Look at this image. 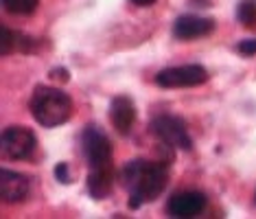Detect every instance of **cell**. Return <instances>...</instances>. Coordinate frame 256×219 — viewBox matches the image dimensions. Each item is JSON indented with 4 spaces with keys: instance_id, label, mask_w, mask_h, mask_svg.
<instances>
[{
    "instance_id": "obj_1",
    "label": "cell",
    "mask_w": 256,
    "mask_h": 219,
    "mask_svg": "<svg viewBox=\"0 0 256 219\" xmlns=\"http://www.w3.org/2000/svg\"><path fill=\"white\" fill-rule=\"evenodd\" d=\"M123 186L130 193V208H140L147 202H154L158 195L164 191L166 180H168V171L166 164L156 162V160H130L123 171Z\"/></svg>"
},
{
    "instance_id": "obj_2",
    "label": "cell",
    "mask_w": 256,
    "mask_h": 219,
    "mask_svg": "<svg viewBox=\"0 0 256 219\" xmlns=\"http://www.w3.org/2000/svg\"><path fill=\"white\" fill-rule=\"evenodd\" d=\"M31 114L42 128H57L72 116V99L60 88L53 86H38L31 96Z\"/></svg>"
},
{
    "instance_id": "obj_3",
    "label": "cell",
    "mask_w": 256,
    "mask_h": 219,
    "mask_svg": "<svg viewBox=\"0 0 256 219\" xmlns=\"http://www.w3.org/2000/svg\"><path fill=\"white\" fill-rule=\"evenodd\" d=\"M81 152L90 169L112 166V142L108 134L96 125H88L81 134Z\"/></svg>"
},
{
    "instance_id": "obj_4",
    "label": "cell",
    "mask_w": 256,
    "mask_h": 219,
    "mask_svg": "<svg viewBox=\"0 0 256 219\" xmlns=\"http://www.w3.org/2000/svg\"><path fill=\"white\" fill-rule=\"evenodd\" d=\"M151 132L171 149H190L193 140L188 136L186 123L180 116H171V114H160L151 120Z\"/></svg>"
},
{
    "instance_id": "obj_5",
    "label": "cell",
    "mask_w": 256,
    "mask_h": 219,
    "mask_svg": "<svg viewBox=\"0 0 256 219\" xmlns=\"http://www.w3.org/2000/svg\"><path fill=\"white\" fill-rule=\"evenodd\" d=\"M208 82V70L200 64H186L164 68L156 74V84L160 88H195Z\"/></svg>"
},
{
    "instance_id": "obj_6",
    "label": "cell",
    "mask_w": 256,
    "mask_h": 219,
    "mask_svg": "<svg viewBox=\"0 0 256 219\" xmlns=\"http://www.w3.org/2000/svg\"><path fill=\"white\" fill-rule=\"evenodd\" d=\"M2 154L9 160H26L36 154L38 138L28 128L22 125H11L2 132Z\"/></svg>"
},
{
    "instance_id": "obj_7",
    "label": "cell",
    "mask_w": 256,
    "mask_h": 219,
    "mask_svg": "<svg viewBox=\"0 0 256 219\" xmlns=\"http://www.w3.org/2000/svg\"><path fill=\"white\" fill-rule=\"evenodd\" d=\"M206 202V195L200 191H182L171 195V200L166 202V212L176 219H193L204 212Z\"/></svg>"
},
{
    "instance_id": "obj_8",
    "label": "cell",
    "mask_w": 256,
    "mask_h": 219,
    "mask_svg": "<svg viewBox=\"0 0 256 219\" xmlns=\"http://www.w3.org/2000/svg\"><path fill=\"white\" fill-rule=\"evenodd\" d=\"M214 31V20L212 18H202V16H180L173 24V36L178 40H197L204 36H210Z\"/></svg>"
},
{
    "instance_id": "obj_9",
    "label": "cell",
    "mask_w": 256,
    "mask_h": 219,
    "mask_svg": "<svg viewBox=\"0 0 256 219\" xmlns=\"http://www.w3.org/2000/svg\"><path fill=\"white\" fill-rule=\"evenodd\" d=\"M134 120H136L134 101L125 94L114 96L112 103H110V123H112V128L118 132L120 136H127L134 128Z\"/></svg>"
},
{
    "instance_id": "obj_10",
    "label": "cell",
    "mask_w": 256,
    "mask_h": 219,
    "mask_svg": "<svg viewBox=\"0 0 256 219\" xmlns=\"http://www.w3.org/2000/svg\"><path fill=\"white\" fill-rule=\"evenodd\" d=\"M0 195H2V202H7V204L22 202L28 195V178L18 174V171L2 169V174H0Z\"/></svg>"
},
{
    "instance_id": "obj_11",
    "label": "cell",
    "mask_w": 256,
    "mask_h": 219,
    "mask_svg": "<svg viewBox=\"0 0 256 219\" xmlns=\"http://www.w3.org/2000/svg\"><path fill=\"white\" fill-rule=\"evenodd\" d=\"M116 171L112 166H101V169H90L88 174V193L94 200H106L114 188Z\"/></svg>"
},
{
    "instance_id": "obj_12",
    "label": "cell",
    "mask_w": 256,
    "mask_h": 219,
    "mask_svg": "<svg viewBox=\"0 0 256 219\" xmlns=\"http://www.w3.org/2000/svg\"><path fill=\"white\" fill-rule=\"evenodd\" d=\"M2 55H11V53H31L33 50V40L22 36L18 31H11V28L2 26Z\"/></svg>"
},
{
    "instance_id": "obj_13",
    "label": "cell",
    "mask_w": 256,
    "mask_h": 219,
    "mask_svg": "<svg viewBox=\"0 0 256 219\" xmlns=\"http://www.w3.org/2000/svg\"><path fill=\"white\" fill-rule=\"evenodd\" d=\"M236 20L248 28H256V0H241L236 4Z\"/></svg>"
},
{
    "instance_id": "obj_14",
    "label": "cell",
    "mask_w": 256,
    "mask_h": 219,
    "mask_svg": "<svg viewBox=\"0 0 256 219\" xmlns=\"http://www.w3.org/2000/svg\"><path fill=\"white\" fill-rule=\"evenodd\" d=\"M4 9L16 16H31L38 11L40 0H2Z\"/></svg>"
},
{
    "instance_id": "obj_15",
    "label": "cell",
    "mask_w": 256,
    "mask_h": 219,
    "mask_svg": "<svg viewBox=\"0 0 256 219\" xmlns=\"http://www.w3.org/2000/svg\"><path fill=\"white\" fill-rule=\"evenodd\" d=\"M236 53H241L243 57H252V55H256V38L238 42V44H236Z\"/></svg>"
},
{
    "instance_id": "obj_16",
    "label": "cell",
    "mask_w": 256,
    "mask_h": 219,
    "mask_svg": "<svg viewBox=\"0 0 256 219\" xmlns=\"http://www.w3.org/2000/svg\"><path fill=\"white\" fill-rule=\"evenodd\" d=\"M55 178L60 180L62 184H70L72 180H70V171H68V166H66V162H60L55 166Z\"/></svg>"
},
{
    "instance_id": "obj_17",
    "label": "cell",
    "mask_w": 256,
    "mask_h": 219,
    "mask_svg": "<svg viewBox=\"0 0 256 219\" xmlns=\"http://www.w3.org/2000/svg\"><path fill=\"white\" fill-rule=\"evenodd\" d=\"M134 4H138V7H151V4L156 2V0H132Z\"/></svg>"
}]
</instances>
